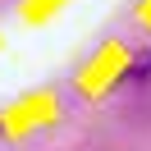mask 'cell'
Returning a JSON list of instances; mask_svg holds the SVG:
<instances>
[{
	"label": "cell",
	"instance_id": "cell-1",
	"mask_svg": "<svg viewBox=\"0 0 151 151\" xmlns=\"http://www.w3.org/2000/svg\"><path fill=\"white\" fill-rule=\"evenodd\" d=\"M128 83H137V87H147V83H151V50H142V55L128 64Z\"/></svg>",
	"mask_w": 151,
	"mask_h": 151
}]
</instances>
